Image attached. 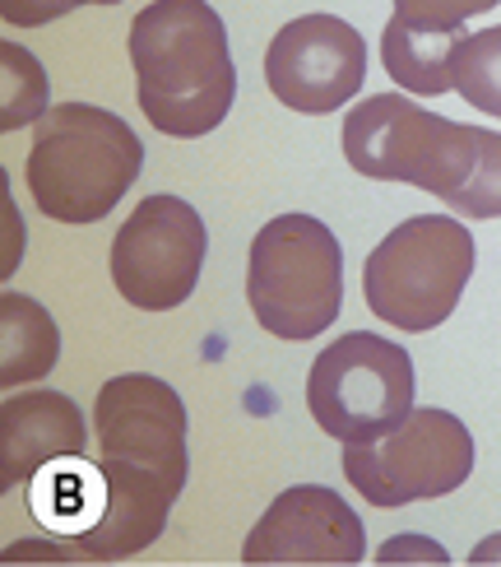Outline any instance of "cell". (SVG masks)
<instances>
[{"mask_svg": "<svg viewBox=\"0 0 501 567\" xmlns=\"http://www.w3.org/2000/svg\"><path fill=\"white\" fill-rule=\"evenodd\" d=\"M473 275V233L456 215H414L380 238L363 266L367 307L399 330H432L460 307Z\"/></svg>", "mask_w": 501, "mask_h": 567, "instance_id": "6", "label": "cell"}, {"mask_svg": "<svg viewBox=\"0 0 501 567\" xmlns=\"http://www.w3.org/2000/svg\"><path fill=\"white\" fill-rule=\"evenodd\" d=\"M465 38V29H422L414 19L390 14L386 33H380V61L399 89L437 99V93L456 89V52Z\"/></svg>", "mask_w": 501, "mask_h": 567, "instance_id": "13", "label": "cell"}, {"mask_svg": "<svg viewBox=\"0 0 501 567\" xmlns=\"http://www.w3.org/2000/svg\"><path fill=\"white\" fill-rule=\"evenodd\" d=\"M456 89L460 99L479 112L501 122V23L497 29H479L460 42L456 52Z\"/></svg>", "mask_w": 501, "mask_h": 567, "instance_id": "16", "label": "cell"}, {"mask_svg": "<svg viewBox=\"0 0 501 567\" xmlns=\"http://www.w3.org/2000/svg\"><path fill=\"white\" fill-rule=\"evenodd\" d=\"M135 99L149 126L200 140L228 122L237 65L219 10L209 0H154L131 23Z\"/></svg>", "mask_w": 501, "mask_h": 567, "instance_id": "2", "label": "cell"}, {"mask_svg": "<svg viewBox=\"0 0 501 567\" xmlns=\"http://www.w3.org/2000/svg\"><path fill=\"white\" fill-rule=\"evenodd\" d=\"M205 219L181 196H145L112 238V284L139 312H173L200 284Z\"/></svg>", "mask_w": 501, "mask_h": 567, "instance_id": "9", "label": "cell"}, {"mask_svg": "<svg viewBox=\"0 0 501 567\" xmlns=\"http://www.w3.org/2000/svg\"><path fill=\"white\" fill-rule=\"evenodd\" d=\"M88 452L84 410L61 391H23L0 405V484L6 493L33 484L46 465Z\"/></svg>", "mask_w": 501, "mask_h": 567, "instance_id": "12", "label": "cell"}, {"mask_svg": "<svg viewBox=\"0 0 501 567\" xmlns=\"http://www.w3.org/2000/svg\"><path fill=\"white\" fill-rule=\"evenodd\" d=\"M473 470V437L450 410H414L372 442H344V475L372 507L456 493Z\"/></svg>", "mask_w": 501, "mask_h": 567, "instance_id": "8", "label": "cell"}, {"mask_svg": "<svg viewBox=\"0 0 501 567\" xmlns=\"http://www.w3.org/2000/svg\"><path fill=\"white\" fill-rule=\"evenodd\" d=\"M61 359V330L52 312L29 293L0 298V386L14 391L23 382H38Z\"/></svg>", "mask_w": 501, "mask_h": 567, "instance_id": "14", "label": "cell"}, {"mask_svg": "<svg viewBox=\"0 0 501 567\" xmlns=\"http://www.w3.org/2000/svg\"><path fill=\"white\" fill-rule=\"evenodd\" d=\"M367 75V47L353 23L334 14H302L283 23L265 47V84L270 93L306 116L340 112Z\"/></svg>", "mask_w": 501, "mask_h": 567, "instance_id": "10", "label": "cell"}, {"mask_svg": "<svg viewBox=\"0 0 501 567\" xmlns=\"http://www.w3.org/2000/svg\"><path fill=\"white\" fill-rule=\"evenodd\" d=\"M61 6L70 14V10H80V6H122V0H61Z\"/></svg>", "mask_w": 501, "mask_h": 567, "instance_id": "21", "label": "cell"}, {"mask_svg": "<svg viewBox=\"0 0 501 567\" xmlns=\"http://www.w3.org/2000/svg\"><path fill=\"white\" fill-rule=\"evenodd\" d=\"M139 168H145V145L116 112L93 103H56L33 131L23 177L46 219L98 224L126 200Z\"/></svg>", "mask_w": 501, "mask_h": 567, "instance_id": "4", "label": "cell"}, {"mask_svg": "<svg viewBox=\"0 0 501 567\" xmlns=\"http://www.w3.org/2000/svg\"><path fill=\"white\" fill-rule=\"evenodd\" d=\"M469 563H501V535H492V539H483L479 549L469 554Z\"/></svg>", "mask_w": 501, "mask_h": 567, "instance_id": "20", "label": "cell"}, {"mask_svg": "<svg viewBox=\"0 0 501 567\" xmlns=\"http://www.w3.org/2000/svg\"><path fill=\"white\" fill-rule=\"evenodd\" d=\"M0 131H19L42 122L46 112V70L38 65V56L19 42H0Z\"/></svg>", "mask_w": 501, "mask_h": 567, "instance_id": "15", "label": "cell"}, {"mask_svg": "<svg viewBox=\"0 0 501 567\" xmlns=\"http://www.w3.org/2000/svg\"><path fill=\"white\" fill-rule=\"evenodd\" d=\"M0 14L14 29H38V23H52L65 14L61 0H0Z\"/></svg>", "mask_w": 501, "mask_h": 567, "instance_id": "19", "label": "cell"}, {"mask_svg": "<svg viewBox=\"0 0 501 567\" xmlns=\"http://www.w3.org/2000/svg\"><path fill=\"white\" fill-rule=\"evenodd\" d=\"M488 126H460L404 93H372L344 116V158L372 182H409L465 209L488 158Z\"/></svg>", "mask_w": 501, "mask_h": 567, "instance_id": "3", "label": "cell"}, {"mask_svg": "<svg viewBox=\"0 0 501 567\" xmlns=\"http://www.w3.org/2000/svg\"><path fill=\"white\" fill-rule=\"evenodd\" d=\"M93 433L98 516L80 539H70V549L75 563L135 558L167 530V512L186 488V405L163 377L122 372L93 400Z\"/></svg>", "mask_w": 501, "mask_h": 567, "instance_id": "1", "label": "cell"}, {"mask_svg": "<svg viewBox=\"0 0 501 567\" xmlns=\"http://www.w3.org/2000/svg\"><path fill=\"white\" fill-rule=\"evenodd\" d=\"M363 554V522L325 484L283 488L242 545V563H357Z\"/></svg>", "mask_w": 501, "mask_h": 567, "instance_id": "11", "label": "cell"}, {"mask_svg": "<svg viewBox=\"0 0 501 567\" xmlns=\"http://www.w3.org/2000/svg\"><path fill=\"white\" fill-rule=\"evenodd\" d=\"M247 302L274 340H312L344 307L340 238L312 215H279L255 233Z\"/></svg>", "mask_w": 501, "mask_h": 567, "instance_id": "5", "label": "cell"}, {"mask_svg": "<svg viewBox=\"0 0 501 567\" xmlns=\"http://www.w3.org/2000/svg\"><path fill=\"white\" fill-rule=\"evenodd\" d=\"M306 410L340 442L390 433L414 414V359L386 336L348 330L306 372Z\"/></svg>", "mask_w": 501, "mask_h": 567, "instance_id": "7", "label": "cell"}, {"mask_svg": "<svg viewBox=\"0 0 501 567\" xmlns=\"http://www.w3.org/2000/svg\"><path fill=\"white\" fill-rule=\"evenodd\" d=\"M380 563H414V558H427V563H450V554L441 545H432V539L422 535H399V539H386V545L376 549Z\"/></svg>", "mask_w": 501, "mask_h": 567, "instance_id": "18", "label": "cell"}, {"mask_svg": "<svg viewBox=\"0 0 501 567\" xmlns=\"http://www.w3.org/2000/svg\"><path fill=\"white\" fill-rule=\"evenodd\" d=\"M501 0H395V14L422 23V29H465V19L497 10Z\"/></svg>", "mask_w": 501, "mask_h": 567, "instance_id": "17", "label": "cell"}]
</instances>
